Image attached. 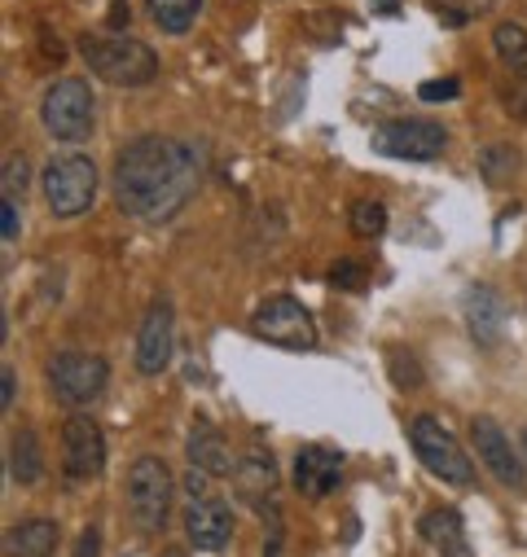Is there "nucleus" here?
I'll use <instances>...</instances> for the list:
<instances>
[{
  "mask_svg": "<svg viewBox=\"0 0 527 557\" xmlns=\"http://www.w3.org/2000/svg\"><path fill=\"white\" fill-rule=\"evenodd\" d=\"M250 330H255V338L273 343V347H282V351H312V347H317V325H312V317L304 312V304L291 299V295L264 299V304L255 308V317H250Z\"/></svg>",
  "mask_w": 527,
  "mask_h": 557,
  "instance_id": "6e6552de",
  "label": "nucleus"
},
{
  "mask_svg": "<svg viewBox=\"0 0 527 557\" xmlns=\"http://www.w3.org/2000/svg\"><path fill=\"white\" fill-rule=\"evenodd\" d=\"M185 535H189L194 548L220 553L229 544V535H233V509L224 500H216V496L189 500V509H185Z\"/></svg>",
  "mask_w": 527,
  "mask_h": 557,
  "instance_id": "4468645a",
  "label": "nucleus"
},
{
  "mask_svg": "<svg viewBox=\"0 0 527 557\" xmlns=\"http://www.w3.org/2000/svg\"><path fill=\"white\" fill-rule=\"evenodd\" d=\"M5 548H10V557H53V548H58V522L53 518H27V522H19L10 531Z\"/></svg>",
  "mask_w": 527,
  "mask_h": 557,
  "instance_id": "a211bd4d",
  "label": "nucleus"
},
{
  "mask_svg": "<svg viewBox=\"0 0 527 557\" xmlns=\"http://www.w3.org/2000/svg\"><path fill=\"white\" fill-rule=\"evenodd\" d=\"M127 509L142 531H163L172 509V470L159 457H137L127 466Z\"/></svg>",
  "mask_w": 527,
  "mask_h": 557,
  "instance_id": "423d86ee",
  "label": "nucleus"
},
{
  "mask_svg": "<svg viewBox=\"0 0 527 557\" xmlns=\"http://www.w3.org/2000/svg\"><path fill=\"white\" fill-rule=\"evenodd\" d=\"M79 58L88 62V71L114 88H142L159 79V53L132 36H84L79 40Z\"/></svg>",
  "mask_w": 527,
  "mask_h": 557,
  "instance_id": "f03ea898",
  "label": "nucleus"
},
{
  "mask_svg": "<svg viewBox=\"0 0 527 557\" xmlns=\"http://www.w3.org/2000/svg\"><path fill=\"white\" fill-rule=\"evenodd\" d=\"M492 49H497V58H501L505 66L527 71V32H523L518 23H501V27L492 32Z\"/></svg>",
  "mask_w": 527,
  "mask_h": 557,
  "instance_id": "5701e85b",
  "label": "nucleus"
},
{
  "mask_svg": "<svg viewBox=\"0 0 527 557\" xmlns=\"http://www.w3.org/2000/svg\"><path fill=\"white\" fill-rule=\"evenodd\" d=\"M110 382V364L101 356L88 351H58L49 360V391L62 408H88L93 399H101Z\"/></svg>",
  "mask_w": 527,
  "mask_h": 557,
  "instance_id": "0eeeda50",
  "label": "nucleus"
},
{
  "mask_svg": "<svg viewBox=\"0 0 527 557\" xmlns=\"http://www.w3.org/2000/svg\"><path fill=\"white\" fill-rule=\"evenodd\" d=\"M382 228H387V207L382 202H369L365 198V202L352 207V233L356 237H378Z\"/></svg>",
  "mask_w": 527,
  "mask_h": 557,
  "instance_id": "a878e982",
  "label": "nucleus"
},
{
  "mask_svg": "<svg viewBox=\"0 0 527 557\" xmlns=\"http://www.w3.org/2000/svg\"><path fill=\"white\" fill-rule=\"evenodd\" d=\"M237 474H242V492H250V496H269L273 492V483H278V466H273V457H269V448H255L250 444V453H246V461L237 466Z\"/></svg>",
  "mask_w": 527,
  "mask_h": 557,
  "instance_id": "412c9836",
  "label": "nucleus"
},
{
  "mask_svg": "<svg viewBox=\"0 0 527 557\" xmlns=\"http://www.w3.org/2000/svg\"><path fill=\"white\" fill-rule=\"evenodd\" d=\"M343 479V453L326 448V444H308L295 453V492H304L308 500H321L339 487Z\"/></svg>",
  "mask_w": 527,
  "mask_h": 557,
  "instance_id": "ddd939ff",
  "label": "nucleus"
},
{
  "mask_svg": "<svg viewBox=\"0 0 527 557\" xmlns=\"http://www.w3.org/2000/svg\"><path fill=\"white\" fill-rule=\"evenodd\" d=\"M62 470L71 479H97L106 470V435L84 412H75L62 426Z\"/></svg>",
  "mask_w": 527,
  "mask_h": 557,
  "instance_id": "9d476101",
  "label": "nucleus"
},
{
  "mask_svg": "<svg viewBox=\"0 0 527 557\" xmlns=\"http://www.w3.org/2000/svg\"><path fill=\"white\" fill-rule=\"evenodd\" d=\"M523 457H527V426H523Z\"/></svg>",
  "mask_w": 527,
  "mask_h": 557,
  "instance_id": "f704fd0d",
  "label": "nucleus"
},
{
  "mask_svg": "<svg viewBox=\"0 0 527 557\" xmlns=\"http://www.w3.org/2000/svg\"><path fill=\"white\" fill-rule=\"evenodd\" d=\"M71 557H101V535H97V527H84V531H79Z\"/></svg>",
  "mask_w": 527,
  "mask_h": 557,
  "instance_id": "2f4dec72",
  "label": "nucleus"
},
{
  "mask_svg": "<svg viewBox=\"0 0 527 557\" xmlns=\"http://www.w3.org/2000/svg\"><path fill=\"white\" fill-rule=\"evenodd\" d=\"M457 92H462V84H457V79H427V84L418 88V97H422V101H453Z\"/></svg>",
  "mask_w": 527,
  "mask_h": 557,
  "instance_id": "c756f323",
  "label": "nucleus"
},
{
  "mask_svg": "<svg viewBox=\"0 0 527 557\" xmlns=\"http://www.w3.org/2000/svg\"><path fill=\"white\" fill-rule=\"evenodd\" d=\"M150 14L168 36H185L203 14V0H150Z\"/></svg>",
  "mask_w": 527,
  "mask_h": 557,
  "instance_id": "aec40b11",
  "label": "nucleus"
},
{
  "mask_svg": "<svg viewBox=\"0 0 527 557\" xmlns=\"http://www.w3.org/2000/svg\"><path fill=\"white\" fill-rule=\"evenodd\" d=\"M172 351H176V317L168 299H155L137 330V369L146 377H159L172 364Z\"/></svg>",
  "mask_w": 527,
  "mask_h": 557,
  "instance_id": "9b49d317",
  "label": "nucleus"
},
{
  "mask_svg": "<svg viewBox=\"0 0 527 557\" xmlns=\"http://www.w3.org/2000/svg\"><path fill=\"white\" fill-rule=\"evenodd\" d=\"M387 373L401 391H422L427 386V373H422V364H418V356L409 347H391L387 351Z\"/></svg>",
  "mask_w": 527,
  "mask_h": 557,
  "instance_id": "4be33fe9",
  "label": "nucleus"
},
{
  "mask_svg": "<svg viewBox=\"0 0 527 557\" xmlns=\"http://www.w3.org/2000/svg\"><path fill=\"white\" fill-rule=\"evenodd\" d=\"M5 198H23V189H27V159L23 154H10L5 159Z\"/></svg>",
  "mask_w": 527,
  "mask_h": 557,
  "instance_id": "cd10ccee",
  "label": "nucleus"
},
{
  "mask_svg": "<svg viewBox=\"0 0 527 557\" xmlns=\"http://www.w3.org/2000/svg\"><path fill=\"white\" fill-rule=\"evenodd\" d=\"M365 282H369V272H365L360 259H334V263H330V286H339V290H360Z\"/></svg>",
  "mask_w": 527,
  "mask_h": 557,
  "instance_id": "bb28decb",
  "label": "nucleus"
},
{
  "mask_svg": "<svg viewBox=\"0 0 527 557\" xmlns=\"http://www.w3.org/2000/svg\"><path fill=\"white\" fill-rule=\"evenodd\" d=\"M470 444H475V457H483V466L497 474V483L523 492L527 487V470H523V457L510 448L505 431L492 422V417H475L470 422Z\"/></svg>",
  "mask_w": 527,
  "mask_h": 557,
  "instance_id": "f8f14e48",
  "label": "nucleus"
},
{
  "mask_svg": "<svg viewBox=\"0 0 527 557\" xmlns=\"http://www.w3.org/2000/svg\"><path fill=\"white\" fill-rule=\"evenodd\" d=\"M497 0H431V10L444 18V23H470V18H483Z\"/></svg>",
  "mask_w": 527,
  "mask_h": 557,
  "instance_id": "393cba45",
  "label": "nucleus"
},
{
  "mask_svg": "<svg viewBox=\"0 0 527 557\" xmlns=\"http://www.w3.org/2000/svg\"><path fill=\"white\" fill-rule=\"evenodd\" d=\"M466 325H470V338L479 347H501V338L510 330V312H505L501 295L488 286L466 290Z\"/></svg>",
  "mask_w": 527,
  "mask_h": 557,
  "instance_id": "2eb2a0df",
  "label": "nucleus"
},
{
  "mask_svg": "<svg viewBox=\"0 0 527 557\" xmlns=\"http://www.w3.org/2000/svg\"><path fill=\"white\" fill-rule=\"evenodd\" d=\"M501 101H505V110H510L518 123H527V84H523V79L501 84Z\"/></svg>",
  "mask_w": 527,
  "mask_h": 557,
  "instance_id": "c85d7f7f",
  "label": "nucleus"
},
{
  "mask_svg": "<svg viewBox=\"0 0 527 557\" xmlns=\"http://www.w3.org/2000/svg\"><path fill=\"white\" fill-rule=\"evenodd\" d=\"M203 163L194 146L172 141V136H142L114 154V207L127 220L142 224H168L185 202L198 194Z\"/></svg>",
  "mask_w": 527,
  "mask_h": 557,
  "instance_id": "f257e3e1",
  "label": "nucleus"
},
{
  "mask_svg": "<svg viewBox=\"0 0 527 557\" xmlns=\"http://www.w3.org/2000/svg\"><path fill=\"white\" fill-rule=\"evenodd\" d=\"M19 228H23V224H19V202H14V198H5V207H0V233H5V242H10V246L19 242Z\"/></svg>",
  "mask_w": 527,
  "mask_h": 557,
  "instance_id": "7c9ffc66",
  "label": "nucleus"
},
{
  "mask_svg": "<svg viewBox=\"0 0 527 557\" xmlns=\"http://www.w3.org/2000/svg\"><path fill=\"white\" fill-rule=\"evenodd\" d=\"M449 146V132L436 119H391L373 132V150L387 159H405V163H431Z\"/></svg>",
  "mask_w": 527,
  "mask_h": 557,
  "instance_id": "1a4fd4ad",
  "label": "nucleus"
},
{
  "mask_svg": "<svg viewBox=\"0 0 527 557\" xmlns=\"http://www.w3.org/2000/svg\"><path fill=\"white\" fill-rule=\"evenodd\" d=\"M409 444H414L418 461L436 479H444L453 487H475V461L466 457V448L457 444V435L440 422V417H431V412L414 417V422H409Z\"/></svg>",
  "mask_w": 527,
  "mask_h": 557,
  "instance_id": "7ed1b4c3",
  "label": "nucleus"
},
{
  "mask_svg": "<svg viewBox=\"0 0 527 557\" xmlns=\"http://www.w3.org/2000/svg\"><path fill=\"white\" fill-rule=\"evenodd\" d=\"M40 119L45 127L66 146H79L93 136V123H97V101H93V88L84 79H58L49 84L45 101H40Z\"/></svg>",
  "mask_w": 527,
  "mask_h": 557,
  "instance_id": "20e7f679",
  "label": "nucleus"
},
{
  "mask_svg": "<svg viewBox=\"0 0 527 557\" xmlns=\"http://www.w3.org/2000/svg\"><path fill=\"white\" fill-rule=\"evenodd\" d=\"M45 198L58 220H75L97 198V168L84 154H58L45 168Z\"/></svg>",
  "mask_w": 527,
  "mask_h": 557,
  "instance_id": "39448f33",
  "label": "nucleus"
},
{
  "mask_svg": "<svg viewBox=\"0 0 527 557\" xmlns=\"http://www.w3.org/2000/svg\"><path fill=\"white\" fill-rule=\"evenodd\" d=\"M163 557H185V553H181V548H168V553H163Z\"/></svg>",
  "mask_w": 527,
  "mask_h": 557,
  "instance_id": "72a5a7b5",
  "label": "nucleus"
},
{
  "mask_svg": "<svg viewBox=\"0 0 527 557\" xmlns=\"http://www.w3.org/2000/svg\"><path fill=\"white\" fill-rule=\"evenodd\" d=\"M14 395H19V373L5 364L0 369V408H14Z\"/></svg>",
  "mask_w": 527,
  "mask_h": 557,
  "instance_id": "473e14b6",
  "label": "nucleus"
},
{
  "mask_svg": "<svg viewBox=\"0 0 527 557\" xmlns=\"http://www.w3.org/2000/svg\"><path fill=\"white\" fill-rule=\"evenodd\" d=\"M185 453H189V466H194V470H203V474H211V479H224V474H233V470H237V461H233V453H229L224 435H220L211 422H194Z\"/></svg>",
  "mask_w": 527,
  "mask_h": 557,
  "instance_id": "dca6fc26",
  "label": "nucleus"
},
{
  "mask_svg": "<svg viewBox=\"0 0 527 557\" xmlns=\"http://www.w3.org/2000/svg\"><path fill=\"white\" fill-rule=\"evenodd\" d=\"M479 172L488 185H501L518 172V154L510 146H488V150H479Z\"/></svg>",
  "mask_w": 527,
  "mask_h": 557,
  "instance_id": "b1692460",
  "label": "nucleus"
},
{
  "mask_svg": "<svg viewBox=\"0 0 527 557\" xmlns=\"http://www.w3.org/2000/svg\"><path fill=\"white\" fill-rule=\"evenodd\" d=\"M40 474H45V453H40L36 431H14L10 435V479L32 487V483H40Z\"/></svg>",
  "mask_w": 527,
  "mask_h": 557,
  "instance_id": "6ab92c4d",
  "label": "nucleus"
},
{
  "mask_svg": "<svg viewBox=\"0 0 527 557\" xmlns=\"http://www.w3.org/2000/svg\"><path fill=\"white\" fill-rule=\"evenodd\" d=\"M418 531H422V540H427L440 557H475V553H470V544H466L462 513H457V509H449V505L427 509V513H422V522H418Z\"/></svg>",
  "mask_w": 527,
  "mask_h": 557,
  "instance_id": "f3484780",
  "label": "nucleus"
}]
</instances>
